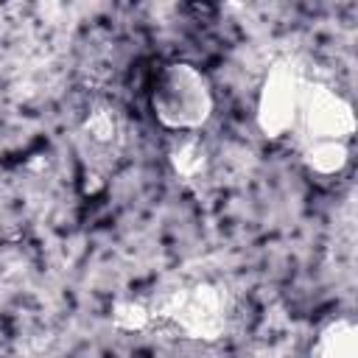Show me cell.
Returning <instances> with one entry per match:
<instances>
[{
	"label": "cell",
	"instance_id": "1",
	"mask_svg": "<svg viewBox=\"0 0 358 358\" xmlns=\"http://www.w3.org/2000/svg\"><path fill=\"white\" fill-rule=\"evenodd\" d=\"M148 106L162 129L173 134H196L215 112L213 84L190 62H165L151 78Z\"/></svg>",
	"mask_w": 358,
	"mask_h": 358
},
{
	"label": "cell",
	"instance_id": "7",
	"mask_svg": "<svg viewBox=\"0 0 358 358\" xmlns=\"http://www.w3.org/2000/svg\"><path fill=\"white\" fill-rule=\"evenodd\" d=\"M168 159L182 179H196L207 168V151L196 134H176V140L168 151Z\"/></svg>",
	"mask_w": 358,
	"mask_h": 358
},
{
	"label": "cell",
	"instance_id": "4",
	"mask_svg": "<svg viewBox=\"0 0 358 358\" xmlns=\"http://www.w3.org/2000/svg\"><path fill=\"white\" fill-rule=\"evenodd\" d=\"M302 87H305V76L296 67V62L280 59L268 67V73L260 84L257 109H255V120H257V129L263 137L280 140L294 131Z\"/></svg>",
	"mask_w": 358,
	"mask_h": 358
},
{
	"label": "cell",
	"instance_id": "3",
	"mask_svg": "<svg viewBox=\"0 0 358 358\" xmlns=\"http://www.w3.org/2000/svg\"><path fill=\"white\" fill-rule=\"evenodd\" d=\"M151 316L173 322L185 336L215 341L227 330V296L213 282H196L179 291H171Z\"/></svg>",
	"mask_w": 358,
	"mask_h": 358
},
{
	"label": "cell",
	"instance_id": "8",
	"mask_svg": "<svg viewBox=\"0 0 358 358\" xmlns=\"http://www.w3.org/2000/svg\"><path fill=\"white\" fill-rule=\"evenodd\" d=\"M84 134H87V140H90L92 145L109 148V145L117 140V134H120V120H117L115 109H109V106H95V109L87 115V120H84Z\"/></svg>",
	"mask_w": 358,
	"mask_h": 358
},
{
	"label": "cell",
	"instance_id": "2",
	"mask_svg": "<svg viewBox=\"0 0 358 358\" xmlns=\"http://www.w3.org/2000/svg\"><path fill=\"white\" fill-rule=\"evenodd\" d=\"M299 148L316 143H350L355 134V112L344 95L319 81H305L294 131Z\"/></svg>",
	"mask_w": 358,
	"mask_h": 358
},
{
	"label": "cell",
	"instance_id": "6",
	"mask_svg": "<svg viewBox=\"0 0 358 358\" xmlns=\"http://www.w3.org/2000/svg\"><path fill=\"white\" fill-rule=\"evenodd\" d=\"M305 168L316 176H338L350 162V143H316L299 148Z\"/></svg>",
	"mask_w": 358,
	"mask_h": 358
},
{
	"label": "cell",
	"instance_id": "5",
	"mask_svg": "<svg viewBox=\"0 0 358 358\" xmlns=\"http://www.w3.org/2000/svg\"><path fill=\"white\" fill-rule=\"evenodd\" d=\"M316 358H358V327L350 316H338L322 327Z\"/></svg>",
	"mask_w": 358,
	"mask_h": 358
},
{
	"label": "cell",
	"instance_id": "9",
	"mask_svg": "<svg viewBox=\"0 0 358 358\" xmlns=\"http://www.w3.org/2000/svg\"><path fill=\"white\" fill-rule=\"evenodd\" d=\"M112 322L120 327V330H143L148 322H151V310L143 305V302H134V299H123L112 308Z\"/></svg>",
	"mask_w": 358,
	"mask_h": 358
}]
</instances>
